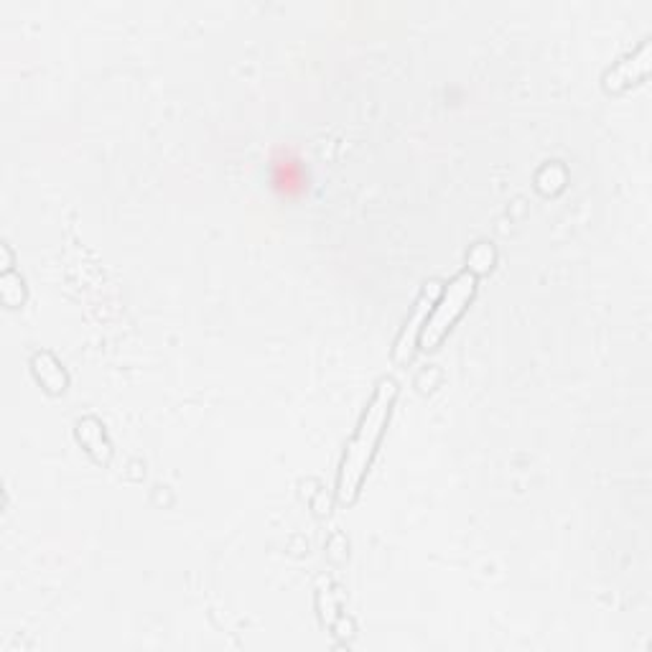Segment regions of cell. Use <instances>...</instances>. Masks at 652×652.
<instances>
[{"mask_svg": "<svg viewBox=\"0 0 652 652\" xmlns=\"http://www.w3.org/2000/svg\"><path fill=\"white\" fill-rule=\"evenodd\" d=\"M34 375L41 385H44L49 393H64L67 388V375H64L62 365H59L49 352H41V355L34 357Z\"/></svg>", "mask_w": 652, "mask_h": 652, "instance_id": "5", "label": "cell"}, {"mask_svg": "<svg viewBox=\"0 0 652 652\" xmlns=\"http://www.w3.org/2000/svg\"><path fill=\"white\" fill-rule=\"evenodd\" d=\"M474 291H477V276H474L472 270H461L459 276L451 278L449 286L444 288V296L439 298V304L433 306L426 324H423L421 337H418L421 349L428 352V349L439 347V342L449 334L456 319L467 311L469 301L474 298Z\"/></svg>", "mask_w": 652, "mask_h": 652, "instance_id": "2", "label": "cell"}, {"mask_svg": "<svg viewBox=\"0 0 652 652\" xmlns=\"http://www.w3.org/2000/svg\"><path fill=\"white\" fill-rule=\"evenodd\" d=\"M395 398H398V383L385 377L383 383L377 385L375 395H372L370 405H367L365 416H362L360 426H357L355 439L349 441L347 454L342 459V469H339V484L337 495L342 505H352L360 495L362 479H365L367 469L372 464L380 439H383L385 428H388L390 413H393Z\"/></svg>", "mask_w": 652, "mask_h": 652, "instance_id": "1", "label": "cell"}, {"mask_svg": "<svg viewBox=\"0 0 652 652\" xmlns=\"http://www.w3.org/2000/svg\"><path fill=\"white\" fill-rule=\"evenodd\" d=\"M426 301H428V291L423 293L421 301L416 304L411 321L405 324V332L400 334L398 344H395V360H398V362H408L413 357V342H416V337H421V329H423V324H426V319H428Z\"/></svg>", "mask_w": 652, "mask_h": 652, "instance_id": "4", "label": "cell"}, {"mask_svg": "<svg viewBox=\"0 0 652 652\" xmlns=\"http://www.w3.org/2000/svg\"><path fill=\"white\" fill-rule=\"evenodd\" d=\"M650 72V44H642L635 57L619 62L612 72L604 77V87L609 92H622L632 85H640Z\"/></svg>", "mask_w": 652, "mask_h": 652, "instance_id": "3", "label": "cell"}]
</instances>
